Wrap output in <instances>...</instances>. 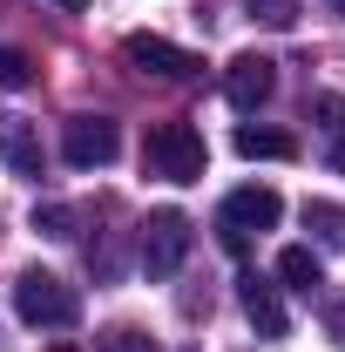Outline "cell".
Listing matches in <instances>:
<instances>
[{
  "mask_svg": "<svg viewBox=\"0 0 345 352\" xmlns=\"http://www.w3.org/2000/svg\"><path fill=\"white\" fill-rule=\"evenodd\" d=\"M304 230H311L325 251H345V204H325V197H311V204H304Z\"/></svg>",
  "mask_w": 345,
  "mask_h": 352,
  "instance_id": "12",
  "label": "cell"
},
{
  "mask_svg": "<svg viewBox=\"0 0 345 352\" xmlns=\"http://www.w3.org/2000/svg\"><path fill=\"white\" fill-rule=\"evenodd\" d=\"M278 217H285V197L278 190H264V183H244V190H230L223 197V210H216V237H223V251H251V237H264V230H278Z\"/></svg>",
  "mask_w": 345,
  "mask_h": 352,
  "instance_id": "2",
  "label": "cell"
},
{
  "mask_svg": "<svg viewBox=\"0 0 345 352\" xmlns=\"http://www.w3.org/2000/svg\"><path fill=\"white\" fill-rule=\"evenodd\" d=\"M244 7L258 14L264 28H291V21H298V0H244Z\"/></svg>",
  "mask_w": 345,
  "mask_h": 352,
  "instance_id": "16",
  "label": "cell"
},
{
  "mask_svg": "<svg viewBox=\"0 0 345 352\" xmlns=\"http://www.w3.org/2000/svg\"><path fill=\"white\" fill-rule=\"evenodd\" d=\"M47 352H75V346H47Z\"/></svg>",
  "mask_w": 345,
  "mask_h": 352,
  "instance_id": "22",
  "label": "cell"
},
{
  "mask_svg": "<svg viewBox=\"0 0 345 352\" xmlns=\"http://www.w3.org/2000/svg\"><path fill=\"white\" fill-rule=\"evenodd\" d=\"M95 352H163L149 332H135V325H109L102 339H95Z\"/></svg>",
  "mask_w": 345,
  "mask_h": 352,
  "instance_id": "13",
  "label": "cell"
},
{
  "mask_svg": "<svg viewBox=\"0 0 345 352\" xmlns=\"http://www.w3.org/2000/svg\"><path fill=\"white\" fill-rule=\"evenodd\" d=\"M0 163L14 176H41V129L27 116H0Z\"/></svg>",
  "mask_w": 345,
  "mask_h": 352,
  "instance_id": "9",
  "label": "cell"
},
{
  "mask_svg": "<svg viewBox=\"0 0 345 352\" xmlns=\"http://www.w3.org/2000/svg\"><path fill=\"white\" fill-rule=\"evenodd\" d=\"M237 305H244V318L258 325V339H285V332H291V311H285V298H278V285L258 278V271L237 278Z\"/></svg>",
  "mask_w": 345,
  "mask_h": 352,
  "instance_id": "8",
  "label": "cell"
},
{
  "mask_svg": "<svg viewBox=\"0 0 345 352\" xmlns=\"http://www.w3.org/2000/svg\"><path fill=\"white\" fill-rule=\"evenodd\" d=\"M54 7H61V14H82V7H88V0H54Z\"/></svg>",
  "mask_w": 345,
  "mask_h": 352,
  "instance_id": "20",
  "label": "cell"
},
{
  "mask_svg": "<svg viewBox=\"0 0 345 352\" xmlns=\"http://www.w3.org/2000/svg\"><path fill=\"white\" fill-rule=\"evenodd\" d=\"M325 332L345 346V298H332V305H325Z\"/></svg>",
  "mask_w": 345,
  "mask_h": 352,
  "instance_id": "18",
  "label": "cell"
},
{
  "mask_svg": "<svg viewBox=\"0 0 345 352\" xmlns=\"http://www.w3.org/2000/svg\"><path fill=\"white\" fill-rule=\"evenodd\" d=\"M190 244H197V230H190V217L183 210H149V223H142V271L149 278H176L183 271V258H190Z\"/></svg>",
  "mask_w": 345,
  "mask_h": 352,
  "instance_id": "4",
  "label": "cell"
},
{
  "mask_svg": "<svg viewBox=\"0 0 345 352\" xmlns=\"http://www.w3.org/2000/svg\"><path fill=\"white\" fill-rule=\"evenodd\" d=\"M122 156V129L109 116H68L61 122V163L68 170H109Z\"/></svg>",
  "mask_w": 345,
  "mask_h": 352,
  "instance_id": "5",
  "label": "cell"
},
{
  "mask_svg": "<svg viewBox=\"0 0 345 352\" xmlns=\"http://www.w3.org/2000/svg\"><path fill=\"white\" fill-rule=\"evenodd\" d=\"M122 54H129V68L163 75V82H190V75H203V54H190V47L163 41V34H129V41H122Z\"/></svg>",
  "mask_w": 345,
  "mask_h": 352,
  "instance_id": "6",
  "label": "cell"
},
{
  "mask_svg": "<svg viewBox=\"0 0 345 352\" xmlns=\"http://www.w3.org/2000/svg\"><path fill=\"white\" fill-rule=\"evenodd\" d=\"M311 109H318V116H325V129H332V135H345V102H339V95H318V102H311Z\"/></svg>",
  "mask_w": 345,
  "mask_h": 352,
  "instance_id": "17",
  "label": "cell"
},
{
  "mask_svg": "<svg viewBox=\"0 0 345 352\" xmlns=\"http://www.w3.org/2000/svg\"><path fill=\"white\" fill-rule=\"evenodd\" d=\"M14 311H21V325H34V332H61V325L82 318V298H75V285H61L54 271H21V278H14Z\"/></svg>",
  "mask_w": 345,
  "mask_h": 352,
  "instance_id": "3",
  "label": "cell"
},
{
  "mask_svg": "<svg viewBox=\"0 0 345 352\" xmlns=\"http://www.w3.org/2000/svg\"><path fill=\"white\" fill-rule=\"evenodd\" d=\"M230 142H237L244 163H291V156H298V142H291L285 129H251V122L230 135Z\"/></svg>",
  "mask_w": 345,
  "mask_h": 352,
  "instance_id": "10",
  "label": "cell"
},
{
  "mask_svg": "<svg viewBox=\"0 0 345 352\" xmlns=\"http://www.w3.org/2000/svg\"><path fill=\"white\" fill-rule=\"evenodd\" d=\"M278 278H285L291 292H318V285H325V258H318L311 244H285V251H278Z\"/></svg>",
  "mask_w": 345,
  "mask_h": 352,
  "instance_id": "11",
  "label": "cell"
},
{
  "mask_svg": "<svg viewBox=\"0 0 345 352\" xmlns=\"http://www.w3.org/2000/svg\"><path fill=\"white\" fill-rule=\"evenodd\" d=\"M325 7H332V14H339V21H345V0H325Z\"/></svg>",
  "mask_w": 345,
  "mask_h": 352,
  "instance_id": "21",
  "label": "cell"
},
{
  "mask_svg": "<svg viewBox=\"0 0 345 352\" xmlns=\"http://www.w3.org/2000/svg\"><path fill=\"white\" fill-rule=\"evenodd\" d=\"M142 170L163 176V183H203V170H210L203 129L197 122H156L142 135Z\"/></svg>",
  "mask_w": 345,
  "mask_h": 352,
  "instance_id": "1",
  "label": "cell"
},
{
  "mask_svg": "<svg viewBox=\"0 0 345 352\" xmlns=\"http://www.w3.org/2000/svg\"><path fill=\"white\" fill-rule=\"evenodd\" d=\"M75 210H68V204H34V230H41V237H75Z\"/></svg>",
  "mask_w": 345,
  "mask_h": 352,
  "instance_id": "14",
  "label": "cell"
},
{
  "mask_svg": "<svg viewBox=\"0 0 345 352\" xmlns=\"http://www.w3.org/2000/svg\"><path fill=\"white\" fill-rule=\"evenodd\" d=\"M332 170H345V135H339V142H332Z\"/></svg>",
  "mask_w": 345,
  "mask_h": 352,
  "instance_id": "19",
  "label": "cell"
},
{
  "mask_svg": "<svg viewBox=\"0 0 345 352\" xmlns=\"http://www.w3.org/2000/svg\"><path fill=\"white\" fill-rule=\"evenodd\" d=\"M271 88H278V61L271 54H237L230 68H223V95H230V109H264L271 102Z\"/></svg>",
  "mask_w": 345,
  "mask_h": 352,
  "instance_id": "7",
  "label": "cell"
},
{
  "mask_svg": "<svg viewBox=\"0 0 345 352\" xmlns=\"http://www.w3.org/2000/svg\"><path fill=\"white\" fill-rule=\"evenodd\" d=\"M27 82H34V61L21 47H0V88H27Z\"/></svg>",
  "mask_w": 345,
  "mask_h": 352,
  "instance_id": "15",
  "label": "cell"
}]
</instances>
